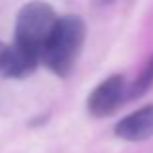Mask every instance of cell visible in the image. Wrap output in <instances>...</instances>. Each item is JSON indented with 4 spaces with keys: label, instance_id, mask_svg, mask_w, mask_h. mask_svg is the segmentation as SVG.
Listing matches in <instances>:
<instances>
[{
    "label": "cell",
    "instance_id": "cell-1",
    "mask_svg": "<svg viewBox=\"0 0 153 153\" xmlns=\"http://www.w3.org/2000/svg\"><path fill=\"white\" fill-rule=\"evenodd\" d=\"M85 41V23L78 16H64L54 23L41 51V62L60 78L70 76Z\"/></svg>",
    "mask_w": 153,
    "mask_h": 153
},
{
    "label": "cell",
    "instance_id": "cell-2",
    "mask_svg": "<svg viewBox=\"0 0 153 153\" xmlns=\"http://www.w3.org/2000/svg\"><path fill=\"white\" fill-rule=\"evenodd\" d=\"M54 10L45 2H29L22 8L16 22V43L35 51L41 56L47 39L56 23Z\"/></svg>",
    "mask_w": 153,
    "mask_h": 153
},
{
    "label": "cell",
    "instance_id": "cell-3",
    "mask_svg": "<svg viewBox=\"0 0 153 153\" xmlns=\"http://www.w3.org/2000/svg\"><path fill=\"white\" fill-rule=\"evenodd\" d=\"M124 78L122 76H111L101 82L87 99V111L97 118L108 116L116 111L124 101Z\"/></svg>",
    "mask_w": 153,
    "mask_h": 153
},
{
    "label": "cell",
    "instance_id": "cell-4",
    "mask_svg": "<svg viewBox=\"0 0 153 153\" xmlns=\"http://www.w3.org/2000/svg\"><path fill=\"white\" fill-rule=\"evenodd\" d=\"M39 62H41V56L35 51L22 47L14 41L4 51L0 72L8 78H25L39 66Z\"/></svg>",
    "mask_w": 153,
    "mask_h": 153
},
{
    "label": "cell",
    "instance_id": "cell-5",
    "mask_svg": "<svg viewBox=\"0 0 153 153\" xmlns=\"http://www.w3.org/2000/svg\"><path fill=\"white\" fill-rule=\"evenodd\" d=\"M114 134L128 142H143L153 136V105L142 107L140 111L124 116L116 122Z\"/></svg>",
    "mask_w": 153,
    "mask_h": 153
},
{
    "label": "cell",
    "instance_id": "cell-6",
    "mask_svg": "<svg viewBox=\"0 0 153 153\" xmlns=\"http://www.w3.org/2000/svg\"><path fill=\"white\" fill-rule=\"evenodd\" d=\"M153 85V56L146 62V66L142 68L140 76L136 78V82L132 83V87L128 89V99H138L146 93L147 89Z\"/></svg>",
    "mask_w": 153,
    "mask_h": 153
},
{
    "label": "cell",
    "instance_id": "cell-7",
    "mask_svg": "<svg viewBox=\"0 0 153 153\" xmlns=\"http://www.w3.org/2000/svg\"><path fill=\"white\" fill-rule=\"evenodd\" d=\"M4 51H6V45L0 43V64H2V56H4Z\"/></svg>",
    "mask_w": 153,
    "mask_h": 153
}]
</instances>
